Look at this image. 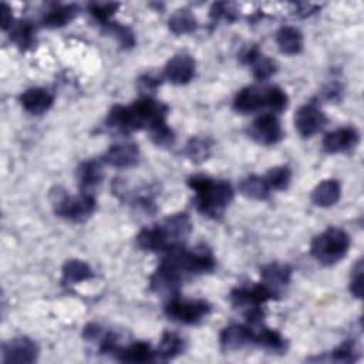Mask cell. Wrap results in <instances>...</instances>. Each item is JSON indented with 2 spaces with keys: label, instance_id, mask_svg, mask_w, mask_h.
<instances>
[{
  "label": "cell",
  "instance_id": "1",
  "mask_svg": "<svg viewBox=\"0 0 364 364\" xmlns=\"http://www.w3.org/2000/svg\"><path fill=\"white\" fill-rule=\"evenodd\" d=\"M168 114V107L151 97H144L135 101L132 105H115L108 117L107 125L117 131L129 132L142 128H151L162 121H165Z\"/></svg>",
  "mask_w": 364,
  "mask_h": 364
},
{
  "label": "cell",
  "instance_id": "6",
  "mask_svg": "<svg viewBox=\"0 0 364 364\" xmlns=\"http://www.w3.org/2000/svg\"><path fill=\"white\" fill-rule=\"evenodd\" d=\"M350 247V236L338 228H328L316 236L310 245L313 257L323 264H334L341 260Z\"/></svg>",
  "mask_w": 364,
  "mask_h": 364
},
{
  "label": "cell",
  "instance_id": "37",
  "mask_svg": "<svg viewBox=\"0 0 364 364\" xmlns=\"http://www.w3.org/2000/svg\"><path fill=\"white\" fill-rule=\"evenodd\" d=\"M1 14H3L1 16V28L3 30H9L14 21H13V17H11L10 7L6 3L1 4Z\"/></svg>",
  "mask_w": 364,
  "mask_h": 364
},
{
  "label": "cell",
  "instance_id": "22",
  "mask_svg": "<svg viewBox=\"0 0 364 364\" xmlns=\"http://www.w3.org/2000/svg\"><path fill=\"white\" fill-rule=\"evenodd\" d=\"M80 11L78 6L75 4H65V6H57L53 10L47 11L46 16L43 17L41 23L43 26L48 27V28H57V27H63L67 23H70L71 20H74V17L77 16V13Z\"/></svg>",
  "mask_w": 364,
  "mask_h": 364
},
{
  "label": "cell",
  "instance_id": "21",
  "mask_svg": "<svg viewBox=\"0 0 364 364\" xmlns=\"http://www.w3.org/2000/svg\"><path fill=\"white\" fill-rule=\"evenodd\" d=\"M276 43L282 53L293 55L303 48V36L300 30L291 26H284L276 33Z\"/></svg>",
  "mask_w": 364,
  "mask_h": 364
},
{
  "label": "cell",
  "instance_id": "30",
  "mask_svg": "<svg viewBox=\"0 0 364 364\" xmlns=\"http://www.w3.org/2000/svg\"><path fill=\"white\" fill-rule=\"evenodd\" d=\"M148 131H149L152 142L158 146H169L175 142V134L168 127L166 121H162V122L151 127Z\"/></svg>",
  "mask_w": 364,
  "mask_h": 364
},
{
  "label": "cell",
  "instance_id": "20",
  "mask_svg": "<svg viewBox=\"0 0 364 364\" xmlns=\"http://www.w3.org/2000/svg\"><path fill=\"white\" fill-rule=\"evenodd\" d=\"M114 355L125 363H148L155 358V351L146 343H134L128 347H117Z\"/></svg>",
  "mask_w": 364,
  "mask_h": 364
},
{
  "label": "cell",
  "instance_id": "2",
  "mask_svg": "<svg viewBox=\"0 0 364 364\" xmlns=\"http://www.w3.org/2000/svg\"><path fill=\"white\" fill-rule=\"evenodd\" d=\"M192 229L191 219L186 213H175L165 218L162 222L144 228L138 236V246L144 250L159 252L169 250L183 245Z\"/></svg>",
  "mask_w": 364,
  "mask_h": 364
},
{
  "label": "cell",
  "instance_id": "19",
  "mask_svg": "<svg viewBox=\"0 0 364 364\" xmlns=\"http://www.w3.org/2000/svg\"><path fill=\"white\" fill-rule=\"evenodd\" d=\"M341 195V186L337 179L321 181L311 192V200L317 206L327 208L334 205Z\"/></svg>",
  "mask_w": 364,
  "mask_h": 364
},
{
  "label": "cell",
  "instance_id": "3",
  "mask_svg": "<svg viewBox=\"0 0 364 364\" xmlns=\"http://www.w3.org/2000/svg\"><path fill=\"white\" fill-rule=\"evenodd\" d=\"M188 185L196 193L198 210L209 218H219L233 199L232 185L226 181L195 175L188 179Z\"/></svg>",
  "mask_w": 364,
  "mask_h": 364
},
{
  "label": "cell",
  "instance_id": "10",
  "mask_svg": "<svg viewBox=\"0 0 364 364\" xmlns=\"http://www.w3.org/2000/svg\"><path fill=\"white\" fill-rule=\"evenodd\" d=\"M273 297L276 296L264 283H259L253 287H239L230 293V301L235 307H246L249 310L259 309Z\"/></svg>",
  "mask_w": 364,
  "mask_h": 364
},
{
  "label": "cell",
  "instance_id": "7",
  "mask_svg": "<svg viewBox=\"0 0 364 364\" xmlns=\"http://www.w3.org/2000/svg\"><path fill=\"white\" fill-rule=\"evenodd\" d=\"M210 310L205 300H181L176 296L165 307V313L173 321L183 324H193L202 320Z\"/></svg>",
  "mask_w": 364,
  "mask_h": 364
},
{
  "label": "cell",
  "instance_id": "4",
  "mask_svg": "<svg viewBox=\"0 0 364 364\" xmlns=\"http://www.w3.org/2000/svg\"><path fill=\"white\" fill-rule=\"evenodd\" d=\"M287 102V94L277 85H249L236 94L233 108L239 112H253L260 108L283 111L286 109Z\"/></svg>",
  "mask_w": 364,
  "mask_h": 364
},
{
  "label": "cell",
  "instance_id": "32",
  "mask_svg": "<svg viewBox=\"0 0 364 364\" xmlns=\"http://www.w3.org/2000/svg\"><path fill=\"white\" fill-rule=\"evenodd\" d=\"M118 3H94L90 6V13L100 21L104 24L109 23V18L112 17V14L115 13V10L118 9Z\"/></svg>",
  "mask_w": 364,
  "mask_h": 364
},
{
  "label": "cell",
  "instance_id": "12",
  "mask_svg": "<svg viewBox=\"0 0 364 364\" xmlns=\"http://www.w3.org/2000/svg\"><path fill=\"white\" fill-rule=\"evenodd\" d=\"M360 141V135L355 128L343 127L327 132L323 138V149L328 154L346 152L354 148Z\"/></svg>",
  "mask_w": 364,
  "mask_h": 364
},
{
  "label": "cell",
  "instance_id": "8",
  "mask_svg": "<svg viewBox=\"0 0 364 364\" xmlns=\"http://www.w3.org/2000/svg\"><path fill=\"white\" fill-rule=\"evenodd\" d=\"M249 135L259 144L273 145L282 139L283 131L274 114H263L252 122L249 128Z\"/></svg>",
  "mask_w": 364,
  "mask_h": 364
},
{
  "label": "cell",
  "instance_id": "33",
  "mask_svg": "<svg viewBox=\"0 0 364 364\" xmlns=\"http://www.w3.org/2000/svg\"><path fill=\"white\" fill-rule=\"evenodd\" d=\"M357 348H355V344L350 340L344 341L343 344H340L336 350L331 351V357L333 360L336 361H341V363H351V361H355L357 358Z\"/></svg>",
  "mask_w": 364,
  "mask_h": 364
},
{
  "label": "cell",
  "instance_id": "34",
  "mask_svg": "<svg viewBox=\"0 0 364 364\" xmlns=\"http://www.w3.org/2000/svg\"><path fill=\"white\" fill-rule=\"evenodd\" d=\"M236 10L233 9L232 4H228V3H216L212 6L210 9V16L216 20V18H225L228 21H232L235 20L236 17Z\"/></svg>",
  "mask_w": 364,
  "mask_h": 364
},
{
  "label": "cell",
  "instance_id": "11",
  "mask_svg": "<svg viewBox=\"0 0 364 364\" xmlns=\"http://www.w3.org/2000/svg\"><path fill=\"white\" fill-rule=\"evenodd\" d=\"M37 354L38 348L36 343L27 337H16L3 344L4 363H33Z\"/></svg>",
  "mask_w": 364,
  "mask_h": 364
},
{
  "label": "cell",
  "instance_id": "15",
  "mask_svg": "<svg viewBox=\"0 0 364 364\" xmlns=\"http://www.w3.org/2000/svg\"><path fill=\"white\" fill-rule=\"evenodd\" d=\"M20 102L27 112L40 115L48 111L50 107L53 105V95L46 88L33 87L26 90L20 95Z\"/></svg>",
  "mask_w": 364,
  "mask_h": 364
},
{
  "label": "cell",
  "instance_id": "28",
  "mask_svg": "<svg viewBox=\"0 0 364 364\" xmlns=\"http://www.w3.org/2000/svg\"><path fill=\"white\" fill-rule=\"evenodd\" d=\"M264 179L269 183L270 189L273 188V189H277V191H284L290 185L291 171L289 169V166H284V165L274 166V168L269 169Z\"/></svg>",
  "mask_w": 364,
  "mask_h": 364
},
{
  "label": "cell",
  "instance_id": "13",
  "mask_svg": "<svg viewBox=\"0 0 364 364\" xmlns=\"http://www.w3.org/2000/svg\"><path fill=\"white\" fill-rule=\"evenodd\" d=\"M164 74L172 84H186L195 75V60L188 54H178L166 63Z\"/></svg>",
  "mask_w": 364,
  "mask_h": 364
},
{
  "label": "cell",
  "instance_id": "36",
  "mask_svg": "<svg viewBox=\"0 0 364 364\" xmlns=\"http://www.w3.org/2000/svg\"><path fill=\"white\" fill-rule=\"evenodd\" d=\"M350 290L355 297H361L363 294V267H361V260L357 263V267L354 269L353 279L350 283Z\"/></svg>",
  "mask_w": 364,
  "mask_h": 364
},
{
  "label": "cell",
  "instance_id": "16",
  "mask_svg": "<svg viewBox=\"0 0 364 364\" xmlns=\"http://www.w3.org/2000/svg\"><path fill=\"white\" fill-rule=\"evenodd\" d=\"M263 283L273 291L274 296H279L280 291L287 286L290 280L291 270L287 264L270 263L262 269Z\"/></svg>",
  "mask_w": 364,
  "mask_h": 364
},
{
  "label": "cell",
  "instance_id": "27",
  "mask_svg": "<svg viewBox=\"0 0 364 364\" xmlns=\"http://www.w3.org/2000/svg\"><path fill=\"white\" fill-rule=\"evenodd\" d=\"M169 28L175 34L192 33L196 28V18L188 9H179L169 17Z\"/></svg>",
  "mask_w": 364,
  "mask_h": 364
},
{
  "label": "cell",
  "instance_id": "18",
  "mask_svg": "<svg viewBox=\"0 0 364 364\" xmlns=\"http://www.w3.org/2000/svg\"><path fill=\"white\" fill-rule=\"evenodd\" d=\"M219 341H220L222 348L226 351L239 350L246 343H250L249 327L242 326V324H230L222 330Z\"/></svg>",
  "mask_w": 364,
  "mask_h": 364
},
{
  "label": "cell",
  "instance_id": "5",
  "mask_svg": "<svg viewBox=\"0 0 364 364\" xmlns=\"http://www.w3.org/2000/svg\"><path fill=\"white\" fill-rule=\"evenodd\" d=\"M50 200L57 216L77 223L87 220L95 209V199L92 195L80 193L78 196H71L60 186L50 192Z\"/></svg>",
  "mask_w": 364,
  "mask_h": 364
},
{
  "label": "cell",
  "instance_id": "24",
  "mask_svg": "<svg viewBox=\"0 0 364 364\" xmlns=\"http://www.w3.org/2000/svg\"><path fill=\"white\" fill-rule=\"evenodd\" d=\"M240 192L252 199H257V200H263L269 196L270 192V186L266 182L264 176H257V175H250L247 178H245L240 185H239Z\"/></svg>",
  "mask_w": 364,
  "mask_h": 364
},
{
  "label": "cell",
  "instance_id": "26",
  "mask_svg": "<svg viewBox=\"0 0 364 364\" xmlns=\"http://www.w3.org/2000/svg\"><path fill=\"white\" fill-rule=\"evenodd\" d=\"M10 31V40L17 44L20 48H27L30 46H33L34 43V27L30 21L27 20H18L14 21L11 24V27L9 28Z\"/></svg>",
  "mask_w": 364,
  "mask_h": 364
},
{
  "label": "cell",
  "instance_id": "35",
  "mask_svg": "<svg viewBox=\"0 0 364 364\" xmlns=\"http://www.w3.org/2000/svg\"><path fill=\"white\" fill-rule=\"evenodd\" d=\"M109 30L111 33L115 34V37L118 38V41L124 46V47H132L135 40H134V34L128 27H124L121 24H109Z\"/></svg>",
  "mask_w": 364,
  "mask_h": 364
},
{
  "label": "cell",
  "instance_id": "17",
  "mask_svg": "<svg viewBox=\"0 0 364 364\" xmlns=\"http://www.w3.org/2000/svg\"><path fill=\"white\" fill-rule=\"evenodd\" d=\"M101 162L97 159H90L82 162L77 169V181L82 193H90L100 185L102 179Z\"/></svg>",
  "mask_w": 364,
  "mask_h": 364
},
{
  "label": "cell",
  "instance_id": "23",
  "mask_svg": "<svg viewBox=\"0 0 364 364\" xmlns=\"http://www.w3.org/2000/svg\"><path fill=\"white\" fill-rule=\"evenodd\" d=\"M92 277L91 267L78 259H70L63 266V283L75 284Z\"/></svg>",
  "mask_w": 364,
  "mask_h": 364
},
{
  "label": "cell",
  "instance_id": "29",
  "mask_svg": "<svg viewBox=\"0 0 364 364\" xmlns=\"http://www.w3.org/2000/svg\"><path fill=\"white\" fill-rule=\"evenodd\" d=\"M210 154V142L208 138H192L186 145V155L195 161L202 162Z\"/></svg>",
  "mask_w": 364,
  "mask_h": 364
},
{
  "label": "cell",
  "instance_id": "25",
  "mask_svg": "<svg viewBox=\"0 0 364 364\" xmlns=\"http://www.w3.org/2000/svg\"><path fill=\"white\" fill-rule=\"evenodd\" d=\"M185 350V343L183 340L175 334V333H164L159 346L155 351V355H158L161 360H169L176 357L178 354H181Z\"/></svg>",
  "mask_w": 364,
  "mask_h": 364
},
{
  "label": "cell",
  "instance_id": "31",
  "mask_svg": "<svg viewBox=\"0 0 364 364\" xmlns=\"http://www.w3.org/2000/svg\"><path fill=\"white\" fill-rule=\"evenodd\" d=\"M250 65H252V73H253L255 78H256V80H260V81L270 78V77L276 73V64H274V61L270 60V58H267V57H264V55H262V54H259V55L250 63Z\"/></svg>",
  "mask_w": 364,
  "mask_h": 364
},
{
  "label": "cell",
  "instance_id": "9",
  "mask_svg": "<svg viewBox=\"0 0 364 364\" xmlns=\"http://www.w3.org/2000/svg\"><path fill=\"white\" fill-rule=\"evenodd\" d=\"M327 124L326 114L314 104H306L300 107L294 115V125L303 138H309Z\"/></svg>",
  "mask_w": 364,
  "mask_h": 364
},
{
  "label": "cell",
  "instance_id": "14",
  "mask_svg": "<svg viewBox=\"0 0 364 364\" xmlns=\"http://www.w3.org/2000/svg\"><path fill=\"white\" fill-rule=\"evenodd\" d=\"M139 149L135 144L122 142L112 145L104 155V162L115 168H129L138 164Z\"/></svg>",
  "mask_w": 364,
  "mask_h": 364
}]
</instances>
